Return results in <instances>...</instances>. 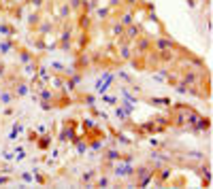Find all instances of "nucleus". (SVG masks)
Wrapping results in <instances>:
<instances>
[{
  "mask_svg": "<svg viewBox=\"0 0 213 189\" xmlns=\"http://www.w3.org/2000/svg\"><path fill=\"white\" fill-rule=\"evenodd\" d=\"M83 125H85L87 130H92V128H94V123H92V121H83Z\"/></svg>",
  "mask_w": 213,
  "mask_h": 189,
  "instance_id": "obj_27",
  "label": "nucleus"
},
{
  "mask_svg": "<svg viewBox=\"0 0 213 189\" xmlns=\"http://www.w3.org/2000/svg\"><path fill=\"white\" fill-rule=\"evenodd\" d=\"M30 2H32V6H36V9H39V6L43 4V0H30Z\"/></svg>",
  "mask_w": 213,
  "mask_h": 189,
  "instance_id": "obj_24",
  "label": "nucleus"
},
{
  "mask_svg": "<svg viewBox=\"0 0 213 189\" xmlns=\"http://www.w3.org/2000/svg\"><path fill=\"white\" fill-rule=\"evenodd\" d=\"M19 58H21V62H28V60H32V53H28V51H21V53H19Z\"/></svg>",
  "mask_w": 213,
  "mask_h": 189,
  "instance_id": "obj_13",
  "label": "nucleus"
},
{
  "mask_svg": "<svg viewBox=\"0 0 213 189\" xmlns=\"http://www.w3.org/2000/svg\"><path fill=\"white\" fill-rule=\"evenodd\" d=\"M139 2V0H128V4H137Z\"/></svg>",
  "mask_w": 213,
  "mask_h": 189,
  "instance_id": "obj_30",
  "label": "nucleus"
},
{
  "mask_svg": "<svg viewBox=\"0 0 213 189\" xmlns=\"http://www.w3.org/2000/svg\"><path fill=\"white\" fill-rule=\"evenodd\" d=\"M115 115H117V117H119V119H124V117H126V113H124L122 109H117V111H115Z\"/></svg>",
  "mask_w": 213,
  "mask_h": 189,
  "instance_id": "obj_23",
  "label": "nucleus"
},
{
  "mask_svg": "<svg viewBox=\"0 0 213 189\" xmlns=\"http://www.w3.org/2000/svg\"><path fill=\"white\" fill-rule=\"evenodd\" d=\"M26 94H28V85H26V83H19V87L15 89V96H26Z\"/></svg>",
  "mask_w": 213,
  "mask_h": 189,
  "instance_id": "obj_6",
  "label": "nucleus"
},
{
  "mask_svg": "<svg viewBox=\"0 0 213 189\" xmlns=\"http://www.w3.org/2000/svg\"><path fill=\"white\" fill-rule=\"evenodd\" d=\"M177 45L173 43V41H168V38H160V41H156V49H160V51H168V49H175Z\"/></svg>",
  "mask_w": 213,
  "mask_h": 189,
  "instance_id": "obj_1",
  "label": "nucleus"
},
{
  "mask_svg": "<svg viewBox=\"0 0 213 189\" xmlns=\"http://www.w3.org/2000/svg\"><path fill=\"white\" fill-rule=\"evenodd\" d=\"M0 32H2V34H6V36H11V32H13V30L9 28V26H4V23H2V26H0Z\"/></svg>",
  "mask_w": 213,
  "mask_h": 189,
  "instance_id": "obj_14",
  "label": "nucleus"
},
{
  "mask_svg": "<svg viewBox=\"0 0 213 189\" xmlns=\"http://www.w3.org/2000/svg\"><path fill=\"white\" fill-rule=\"evenodd\" d=\"M0 75H4V66L2 64H0Z\"/></svg>",
  "mask_w": 213,
  "mask_h": 189,
  "instance_id": "obj_31",
  "label": "nucleus"
},
{
  "mask_svg": "<svg viewBox=\"0 0 213 189\" xmlns=\"http://www.w3.org/2000/svg\"><path fill=\"white\" fill-rule=\"evenodd\" d=\"M96 13H98V17H102V19H104V17L109 15V9H98Z\"/></svg>",
  "mask_w": 213,
  "mask_h": 189,
  "instance_id": "obj_18",
  "label": "nucleus"
},
{
  "mask_svg": "<svg viewBox=\"0 0 213 189\" xmlns=\"http://www.w3.org/2000/svg\"><path fill=\"white\" fill-rule=\"evenodd\" d=\"M83 100H85V104H90V106H92V104H94V96H85Z\"/></svg>",
  "mask_w": 213,
  "mask_h": 189,
  "instance_id": "obj_22",
  "label": "nucleus"
},
{
  "mask_svg": "<svg viewBox=\"0 0 213 189\" xmlns=\"http://www.w3.org/2000/svg\"><path fill=\"white\" fill-rule=\"evenodd\" d=\"M15 100V94L11 92H0V104H11Z\"/></svg>",
  "mask_w": 213,
  "mask_h": 189,
  "instance_id": "obj_2",
  "label": "nucleus"
},
{
  "mask_svg": "<svg viewBox=\"0 0 213 189\" xmlns=\"http://www.w3.org/2000/svg\"><path fill=\"white\" fill-rule=\"evenodd\" d=\"M9 49H13V43H11V41L0 43V53H9Z\"/></svg>",
  "mask_w": 213,
  "mask_h": 189,
  "instance_id": "obj_5",
  "label": "nucleus"
},
{
  "mask_svg": "<svg viewBox=\"0 0 213 189\" xmlns=\"http://www.w3.org/2000/svg\"><path fill=\"white\" fill-rule=\"evenodd\" d=\"M113 83V81H102V79H98L96 81V92L98 94H102V92H106V89H109V85Z\"/></svg>",
  "mask_w": 213,
  "mask_h": 189,
  "instance_id": "obj_3",
  "label": "nucleus"
},
{
  "mask_svg": "<svg viewBox=\"0 0 213 189\" xmlns=\"http://www.w3.org/2000/svg\"><path fill=\"white\" fill-rule=\"evenodd\" d=\"M124 32H128V38H139L141 36V28L139 26H130V28L124 30Z\"/></svg>",
  "mask_w": 213,
  "mask_h": 189,
  "instance_id": "obj_4",
  "label": "nucleus"
},
{
  "mask_svg": "<svg viewBox=\"0 0 213 189\" xmlns=\"http://www.w3.org/2000/svg\"><path fill=\"white\" fill-rule=\"evenodd\" d=\"M2 183H9V178H6V176H0V185H2Z\"/></svg>",
  "mask_w": 213,
  "mask_h": 189,
  "instance_id": "obj_29",
  "label": "nucleus"
},
{
  "mask_svg": "<svg viewBox=\"0 0 213 189\" xmlns=\"http://www.w3.org/2000/svg\"><path fill=\"white\" fill-rule=\"evenodd\" d=\"M49 30H51V23H49V21H45V23L41 26V32H43V34H47Z\"/></svg>",
  "mask_w": 213,
  "mask_h": 189,
  "instance_id": "obj_16",
  "label": "nucleus"
},
{
  "mask_svg": "<svg viewBox=\"0 0 213 189\" xmlns=\"http://www.w3.org/2000/svg\"><path fill=\"white\" fill-rule=\"evenodd\" d=\"M79 23H81V28H87V26H90V17H87V15H83Z\"/></svg>",
  "mask_w": 213,
  "mask_h": 189,
  "instance_id": "obj_15",
  "label": "nucleus"
},
{
  "mask_svg": "<svg viewBox=\"0 0 213 189\" xmlns=\"http://www.w3.org/2000/svg\"><path fill=\"white\" fill-rule=\"evenodd\" d=\"M122 58H124V60H128V58H130V49L124 47V49H122Z\"/></svg>",
  "mask_w": 213,
  "mask_h": 189,
  "instance_id": "obj_20",
  "label": "nucleus"
},
{
  "mask_svg": "<svg viewBox=\"0 0 213 189\" xmlns=\"http://www.w3.org/2000/svg\"><path fill=\"white\" fill-rule=\"evenodd\" d=\"M41 98H43L45 102H49V100H53V94L49 92V89H43V92H41Z\"/></svg>",
  "mask_w": 213,
  "mask_h": 189,
  "instance_id": "obj_9",
  "label": "nucleus"
},
{
  "mask_svg": "<svg viewBox=\"0 0 213 189\" xmlns=\"http://www.w3.org/2000/svg\"><path fill=\"white\" fill-rule=\"evenodd\" d=\"M92 176H94V172H85V174H83V181H90Z\"/></svg>",
  "mask_w": 213,
  "mask_h": 189,
  "instance_id": "obj_25",
  "label": "nucleus"
},
{
  "mask_svg": "<svg viewBox=\"0 0 213 189\" xmlns=\"http://www.w3.org/2000/svg\"><path fill=\"white\" fill-rule=\"evenodd\" d=\"M68 15H70V6H68V4H62V9H60V17H62V19H66Z\"/></svg>",
  "mask_w": 213,
  "mask_h": 189,
  "instance_id": "obj_7",
  "label": "nucleus"
},
{
  "mask_svg": "<svg viewBox=\"0 0 213 189\" xmlns=\"http://www.w3.org/2000/svg\"><path fill=\"white\" fill-rule=\"evenodd\" d=\"M77 6H81V0H70V9H77Z\"/></svg>",
  "mask_w": 213,
  "mask_h": 189,
  "instance_id": "obj_21",
  "label": "nucleus"
},
{
  "mask_svg": "<svg viewBox=\"0 0 213 189\" xmlns=\"http://www.w3.org/2000/svg\"><path fill=\"white\" fill-rule=\"evenodd\" d=\"M113 34H115V36H119V34H124V26H122V23L113 26Z\"/></svg>",
  "mask_w": 213,
  "mask_h": 189,
  "instance_id": "obj_11",
  "label": "nucleus"
},
{
  "mask_svg": "<svg viewBox=\"0 0 213 189\" xmlns=\"http://www.w3.org/2000/svg\"><path fill=\"white\" fill-rule=\"evenodd\" d=\"M102 102H109V104H115V102H117V98H113V96H104V98H102Z\"/></svg>",
  "mask_w": 213,
  "mask_h": 189,
  "instance_id": "obj_17",
  "label": "nucleus"
},
{
  "mask_svg": "<svg viewBox=\"0 0 213 189\" xmlns=\"http://www.w3.org/2000/svg\"><path fill=\"white\" fill-rule=\"evenodd\" d=\"M106 157H109V159H119L122 155H119V151H115V149H111V151H109V155H106Z\"/></svg>",
  "mask_w": 213,
  "mask_h": 189,
  "instance_id": "obj_12",
  "label": "nucleus"
},
{
  "mask_svg": "<svg viewBox=\"0 0 213 189\" xmlns=\"http://www.w3.org/2000/svg\"><path fill=\"white\" fill-rule=\"evenodd\" d=\"M77 147H79V151H81V153H83V151H85V147H87V145H85V142H79V145H77Z\"/></svg>",
  "mask_w": 213,
  "mask_h": 189,
  "instance_id": "obj_28",
  "label": "nucleus"
},
{
  "mask_svg": "<svg viewBox=\"0 0 213 189\" xmlns=\"http://www.w3.org/2000/svg\"><path fill=\"white\" fill-rule=\"evenodd\" d=\"M106 185H109V178H106V176L98 178V187H106Z\"/></svg>",
  "mask_w": 213,
  "mask_h": 189,
  "instance_id": "obj_19",
  "label": "nucleus"
},
{
  "mask_svg": "<svg viewBox=\"0 0 213 189\" xmlns=\"http://www.w3.org/2000/svg\"><path fill=\"white\" fill-rule=\"evenodd\" d=\"M137 47H139V49H149V47H152V43H149V41H145V38H139Z\"/></svg>",
  "mask_w": 213,
  "mask_h": 189,
  "instance_id": "obj_8",
  "label": "nucleus"
},
{
  "mask_svg": "<svg viewBox=\"0 0 213 189\" xmlns=\"http://www.w3.org/2000/svg\"><path fill=\"white\" fill-rule=\"evenodd\" d=\"M128 23H132V13H126L122 17V26H128Z\"/></svg>",
  "mask_w": 213,
  "mask_h": 189,
  "instance_id": "obj_10",
  "label": "nucleus"
},
{
  "mask_svg": "<svg viewBox=\"0 0 213 189\" xmlns=\"http://www.w3.org/2000/svg\"><path fill=\"white\" fill-rule=\"evenodd\" d=\"M39 145H41V147H47V145H49V138H43V140L39 142Z\"/></svg>",
  "mask_w": 213,
  "mask_h": 189,
  "instance_id": "obj_26",
  "label": "nucleus"
},
{
  "mask_svg": "<svg viewBox=\"0 0 213 189\" xmlns=\"http://www.w3.org/2000/svg\"><path fill=\"white\" fill-rule=\"evenodd\" d=\"M0 9H2V6H0Z\"/></svg>",
  "mask_w": 213,
  "mask_h": 189,
  "instance_id": "obj_32",
  "label": "nucleus"
}]
</instances>
